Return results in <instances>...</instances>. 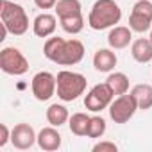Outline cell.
Here are the masks:
<instances>
[{
    "mask_svg": "<svg viewBox=\"0 0 152 152\" xmlns=\"http://www.w3.org/2000/svg\"><path fill=\"white\" fill-rule=\"evenodd\" d=\"M43 56L61 66H73L83 61L84 45L79 39H63L59 36L48 38L43 45Z\"/></svg>",
    "mask_w": 152,
    "mask_h": 152,
    "instance_id": "1",
    "label": "cell"
},
{
    "mask_svg": "<svg viewBox=\"0 0 152 152\" xmlns=\"http://www.w3.org/2000/svg\"><path fill=\"white\" fill-rule=\"evenodd\" d=\"M122 20V9L115 0H97L88 15V25L93 31L115 27Z\"/></svg>",
    "mask_w": 152,
    "mask_h": 152,
    "instance_id": "2",
    "label": "cell"
},
{
    "mask_svg": "<svg viewBox=\"0 0 152 152\" xmlns=\"http://www.w3.org/2000/svg\"><path fill=\"white\" fill-rule=\"evenodd\" d=\"M57 97L63 102H73L77 100L88 86V81L83 73L70 72V70H61L57 73Z\"/></svg>",
    "mask_w": 152,
    "mask_h": 152,
    "instance_id": "3",
    "label": "cell"
},
{
    "mask_svg": "<svg viewBox=\"0 0 152 152\" xmlns=\"http://www.w3.org/2000/svg\"><path fill=\"white\" fill-rule=\"evenodd\" d=\"M0 18H2V25L9 31V34L22 36L29 29V16L20 4L0 0Z\"/></svg>",
    "mask_w": 152,
    "mask_h": 152,
    "instance_id": "4",
    "label": "cell"
},
{
    "mask_svg": "<svg viewBox=\"0 0 152 152\" xmlns=\"http://www.w3.org/2000/svg\"><path fill=\"white\" fill-rule=\"evenodd\" d=\"M0 68L7 75H23L29 70V61L18 48L6 47L0 52Z\"/></svg>",
    "mask_w": 152,
    "mask_h": 152,
    "instance_id": "5",
    "label": "cell"
},
{
    "mask_svg": "<svg viewBox=\"0 0 152 152\" xmlns=\"http://www.w3.org/2000/svg\"><path fill=\"white\" fill-rule=\"evenodd\" d=\"M113 99H115V93L111 91L107 83L95 84L84 97V107L91 113H100L111 106Z\"/></svg>",
    "mask_w": 152,
    "mask_h": 152,
    "instance_id": "6",
    "label": "cell"
},
{
    "mask_svg": "<svg viewBox=\"0 0 152 152\" xmlns=\"http://www.w3.org/2000/svg\"><path fill=\"white\" fill-rule=\"evenodd\" d=\"M136 111H138V104L131 93L118 95L109 106V116L115 124H127Z\"/></svg>",
    "mask_w": 152,
    "mask_h": 152,
    "instance_id": "7",
    "label": "cell"
},
{
    "mask_svg": "<svg viewBox=\"0 0 152 152\" xmlns=\"http://www.w3.org/2000/svg\"><path fill=\"white\" fill-rule=\"evenodd\" d=\"M31 90H32V95H34L36 100H39V102L50 100L54 97V93L57 91L56 75H52L50 72H38L32 77Z\"/></svg>",
    "mask_w": 152,
    "mask_h": 152,
    "instance_id": "8",
    "label": "cell"
},
{
    "mask_svg": "<svg viewBox=\"0 0 152 152\" xmlns=\"http://www.w3.org/2000/svg\"><path fill=\"white\" fill-rule=\"evenodd\" d=\"M11 143L18 150H29L34 143H38V134L34 132L32 125H29V124H18L11 131Z\"/></svg>",
    "mask_w": 152,
    "mask_h": 152,
    "instance_id": "9",
    "label": "cell"
},
{
    "mask_svg": "<svg viewBox=\"0 0 152 152\" xmlns=\"http://www.w3.org/2000/svg\"><path fill=\"white\" fill-rule=\"evenodd\" d=\"M132 41V31L131 27H124V25H115L111 27L109 34H107V43L113 50H122L125 47H129V43Z\"/></svg>",
    "mask_w": 152,
    "mask_h": 152,
    "instance_id": "10",
    "label": "cell"
},
{
    "mask_svg": "<svg viewBox=\"0 0 152 152\" xmlns=\"http://www.w3.org/2000/svg\"><path fill=\"white\" fill-rule=\"evenodd\" d=\"M118 59H116V54L113 52V48H99L93 56V66L97 72H102V73H109L115 70Z\"/></svg>",
    "mask_w": 152,
    "mask_h": 152,
    "instance_id": "11",
    "label": "cell"
},
{
    "mask_svg": "<svg viewBox=\"0 0 152 152\" xmlns=\"http://www.w3.org/2000/svg\"><path fill=\"white\" fill-rule=\"evenodd\" d=\"M38 145L41 150H47V152H54L61 147V134L57 132V129L54 125L50 127H43L39 132H38Z\"/></svg>",
    "mask_w": 152,
    "mask_h": 152,
    "instance_id": "12",
    "label": "cell"
},
{
    "mask_svg": "<svg viewBox=\"0 0 152 152\" xmlns=\"http://www.w3.org/2000/svg\"><path fill=\"white\" fill-rule=\"evenodd\" d=\"M57 27V20L54 15H48V13H43V15H38L32 22V31L38 38H48L54 34Z\"/></svg>",
    "mask_w": 152,
    "mask_h": 152,
    "instance_id": "13",
    "label": "cell"
},
{
    "mask_svg": "<svg viewBox=\"0 0 152 152\" xmlns=\"http://www.w3.org/2000/svg\"><path fill=\"white\" fill-rule=\"evenodd\" d=\"M131 56L134 61L145 64L152 61V41L148 38H138L131 45Z\"/></svg>",
    "mask_w": 152,
    "mask_h": 152,
    "instance_id": "14",
    "label": "cell"
},
{
    "mask_svg": "<svg viewBox=\"0 0 152 152\" xmlns=\"http://www.w3.org/2000/svg\"><path fill=\"white\" fill-rule=\"evenodd\" d=\"M131 95L134 97L136 104H138V109H150L152 107V86L150 84H136L132 90H131Z\"/></svg>",
    "mask_w": 152,
    "mask_h": 152,
    "instance_id": "15",
    "label": "cell"
},
{
    "mask_svg": "<svg viewBox=\"0 0 152 152\" xmlns=\"http://www.w3.org/2000/svg\"><path fill=\"white\" fill-rule=\"evenodd\" d=\"M57 18H70V16H77L83 15V6L79 0H57V4L54 7Z\"/></svg>",
    "mask_w": 152,
    "mask_h": 152,
    "instance_id": "16",
    "label": "cell"
},
{
    "mask_svg": "<svg viewBox=\"0 0 152 152\" xmlns=\"http://www.w3.org/2000/svg\"><path fill=\"white\" fill-rule=\"evenodd\" d=\"M45 116H47V122L50 125H54V127H61V125H64L70 120L68 109L63 104H52V106H48Z\"/></svg>",
    "mask_w": 152,
    "mask_h": 152,
    "instance_id": "17",
    "label": "cell"
},
{
    "mask_svg": "<svg viewBox=\"0 0 152 152\" xmlns=\"http://www.w3.org/2000/svg\"><path fill=\"white\" fill-rule=\"evenodd\" d=\"M106 83H107V86L111 88V91H113L116 97L129 91V77H127L124 72L109 73V77L106 79Z\"/></svg>",
    "mask_w": 152,
    "mask_h": 152,
    "instance_id": "18",
    "label": "cell"
},
{
    "mask_svg": "<svg viewBox=\"0 0 152 152\" xmlns=\"http://www.w3.org/2000/svg\"><path fill=\"white\" fill-rule=\"evenodd\" d=\"M90 118L86 113H73L68 120V127L72 131V134L75 136H86L88 134V125H90Z\"/></svg>",
    "mask_w": 152,
    "mask_h": 152,
    "instance_id": "19",
    "label": "cell"
},
{
    "mask_svg": "<svg viewBox=\"0 0 152 152\" xmlns=\"http://www.w3.org/2000/svg\"><path fill=\"white\" fill-rule=\"evenodd\" d=\"M61 29L68 34H79L84 29V16L77 15V16H70V18H61L59 20Z\"/></svg>",
    "mask_w": 152,
    "mask_h": 152,
    "instance_id": "20",
    "label": "cell"
},
{
    "mask_svg": "<svg viewBox=\"0 0 152 152\" xmlns=\"http://www.w3.org/2000/svg\"><path fill=\"white\" fill-rule=\"evenodd\" d=\"M129 27H131L132 32H147L152 27V20H148V18H145L141 15L131 13V16H129Z\"/></svg>",
    "mask_w": 152,
    "mask_h": 152,
    "instance_id": "21",
    "label": "cell"
},
{
    "mask_svg": "<svg viewBox=\"0 0 152 152\" xmlns=\"http://www.w3.org/2000/svg\"><path fill=\"white\" fill-rule=\"evenodd\" d=\"M107 125H106V120L102 116H91L90 118V125H88V138H102L104 132H106Z\"/></svg>",
    "mask_w": 152,
    "mask_h": 152,
    "instance_id": "22",
    "label": "cell"
},
{
    "mask_svg": "<svg viewBox=\"0 0 152 152\" xmlns=\"http://www.w3.org/2000/svg\"><path fill=\"white\" fill-rule=\"evenodd\" d=\"M131 13H136V15H141V16L152 20V2L150 0H138V2L132 6Z\"/></svg>",
    "mask_w": 152,
    "mask_h": 152,
    "instance_id": "23",
    "label": "cell"
},
{
    "mask_svg": "<svg viewBox=\"0 0 152 152\" xmlns=\"http://www.w3.org/2000/svg\"><path fill=\"white\" fill-rule=\"evenodd\" d=\"M104 150H109V152H116L118 147L113 143V141H100L97 145H93V152H104Z\"/></svg>",
    "mask_w": 152,
    "mask_h": 152,
    "instance_id": "24",
    "label": "cell"
},
{
    "mask_svg": "<svg viewBox=\"0 0 152 152\" xmlns=\"http://www.w3.org/2000/svg\"><path fill=\"white\" fill-rule=\"evenodd\" d=\"M0 147H6L7 145V141H11V131H9V127L6 125V124H2L0 125Z\"/></svg>",
    "mask_w": 152,
    "mask_h": 152,
    "instance_id": "25",
    "label": "cell"
},
{
    "mask_svg": "<svg viewBox=\"0 0 152 152\" xmlns=\"http://www.w3.org/2000/svg\"><path fill=\"white\" fill-rule=\"evenodd\" d=\"M34 4L39 9H52V7H56L57 0H34Z\"/></svg>",
    "mask_w": 152,
    "mask_h": 152,
    "instance_id": "26",
    "label": "cell"
},
{
    "mask_svg": "<svg viewBox=\"0 0 152 152\" xmlns=\"http://www.w3.org/2000/svg\"><path fill=\"white\" fill-rule=\"evenodd\" d=\"M148 39H150V41H152V29H150V36H148Z\"/></svg>",
    "mask_w": 152,
    "mask_h": 152,
    "instance_id": "27",
    "label": "cell"
}]
</instances>
